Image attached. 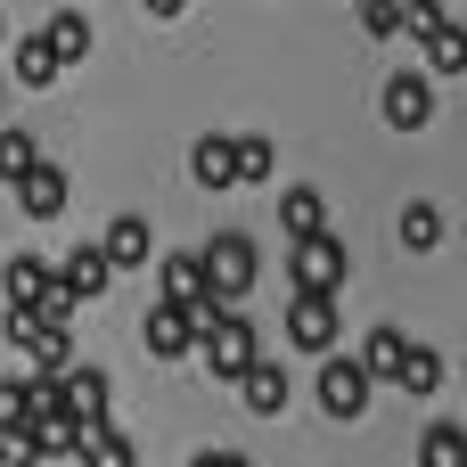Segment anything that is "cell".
Listing matches in <instances>:
<instances>
[{
    "label": "cell",
    "instance_id": "obj_1",
    "mask_svg": "<svg viewBox=\"0 0 467 467\" xmlns=\"http://www.w3.org/2000/svg\"><path fill=\"white\" fill-rule=\"evenodd\" d=\"M197 271H205V296H213V304H238V296L263 279V254H254L246 230H213V246L197 254Z\"/></svg>",
    "mask_w": 467,
    "mask_h": 467
},
{
    "label": "cell",
    "instance_id": "obj_2",
    "mask_svg": "<svg viewBox=\"0 0 467 467\" xmlns=\"http://www.w3.org/2000/svg\"><path fill=\"white\" fill-rule=\"evenodd\" d=\"M287 279H296V296H345V279H353L345 238H337V230H320V238H287Z\"/></svg>",
    "mask_w": 467,
    "mask_h": 467
},
{
    "label": "cell",
    "instance_id": "obj_3",
    "mask_svg": "<svg viewBox=\"0 0 467 467\" xmlns=\"http://www.w3.org/2000/svg\"><path fill=\"white\" fill-rule=\"evenodd\" d=\"M197 353H205V369H213V378H230V386H238V378L263 361V345H254V328L238 320V304H230V312H222V320L197 337Z\"/></svg>",
    "mask_w": 467,
    "mask_h": 467
},
{
    "label": "cell",
    "instance_id": "obj_4",
    "mask_svg": "<svg viewBox=\"0 0 467 467\" xmlns=\"http://www.w3.org/2000/svg\"><path fill=\"white\" fill-rule=\"evenodd\" d=\"M369 394H378V386H369V369H361L353 353H328V361H320V410H328V419L353 427V419L369 410Z\"/></svg>",
    "mask_w": 467,
    "mask_h": 467
},
{
    "label": "cell",
    "instance_id": "obj_5",
    "mask_svg": "<svg viewBox=\"0 0 467 467\" xmlns=\"http://www.w3.org/2000/svg\"><path fill=\"white\" fill-rule=\"evenodd\" d=\"M337 328H345V304L337 296H296L287 304V345L296 353H337Z\"/></svg>",
    "mask_w": 467,
    "mask_h": 467
},
{
    "label": "cell",
    "instance_id": "obj_6",
    "mask_svg": "<svg viewBox=\"0 0 467 467\" xmlns=\"http://www.w3.org/2000/svg\"><path fill=\"white\" fill-rule=\"evenodd\" d=\"M0 337L33 361V369H74V345H66V328H41L25 304H8V320H0Z\"/></svg>",
    "mask_w": 467,
    "mask_h": 467
},
{
    "label": "cell",
    "instance_id": "obj_7",
    "mask_svg": "<svg viewBox=\"0 0 467 467\" xmlns=\"http://www.w3.org/2000/svg\"><path fill=\"white\" fill-rule=\"evenodd\" d=\"M107 402H115V386H107V369H66L57 378V419H74V427H107Z\"/></svg>",
    "mask_w": 467,
    "mask_h": 467
},
{
    "label": "cell",
    "instance_id": "obj_8",
    "mask_svg": "<svg viewBox=\"0 0 467 467\" xmlns=\"http://www.w3.org/2000/svg\"><path fill=\"white\" fill-rule=\"evenodd\" d=\"M378 115H386L394 131H427V123H435V74H394L386 99H378Z\"/></svg>",
    "mask_w": 467,
    "mask_h": 467
},
{
    "label": "cell",
    "instance_id": "obj_9",
    "mask_svg": "<svg viewBox=\"0 0 467 467\" xmlns=\"http://www.w3.org/2000/svg\"><path fill=\"white\" fill-rule=\"evenodd\" d=\"M66 197H74V181H66L49 156H41V164L16 181V205H25V222H57V213H66Z\"/></svg>",
    "mask_w": 467,
    "mask_h": 467
},
{
    "label": "cell",
    "instance_id": "obj_10",
    "mask_svg": "<svg viewBox=\"0 0 467 467\" xmlns=\"http://www.w3.org/2000/svg\"><path fill=\"white\" fill-rule=\"evenodd\" d=\"M49 279H57V287H66L74 304H90V296H107V279H115V263L99 254V238H82V246H74V254H66V263L49 271Z\"/></svg>",
    "mask_w": 467,
    "mask_h": 467
},
{
    "label": "cell",
    "instance_id": "obj_11",
    "mask_svg": "<svg viewBox=\"0 0 467 467\" xmlns=\"http://www.w3.org/2000/svg\"><path fill=\"white\" fill-rule=\"evenodd\" d=\"M148 353H156V361H189V353H197L189 304H148Z\"/></svg>",
    "mask_w": 467,
    "mask_h": 467
},
{
    "label": "cell",
    "instance_id": "obj_12",
    "mask_svg": "<svg viewBox=\"0 0 467 467\" xmlns=\"http://www.w3.org/2000/svg\"><path fill=\"white\" fill-rule=\"evenodd\" d=\"M99 254H107L115 271H140V263L156 254V230H148L140 213H115V222H107V238H99Z\"/></svg>",
    "mask_w": 467,
    "mask_h": 467
},
{
    "label": "cell",
    "instance_id": "obj_13",
    "mask_svg": "<svg viewBox=\"0 0 467 467\" xmlns=\"http://www.w3.org/2000/svg\"><path fill=\"white\" fill-rule=\"evenodd\" d=\"M41 41H49L57 74H66V66H82V57H90V16H82V8H57V16L41 25Z\"/></svg>",
    "mask_w": 467,
    "mask_h": 467
},
{
    "label": "cell",
    "instance_id": "obj_14",
    "mask_svg": "<svg viewBox=\"0 0 467 467\" xmlns=\"http://www.w3.org/2000/svg\"><path fill=\"white\" fill-rule=\"evenodd\" d=\"M156 304H213L197 254H164V263H156Z\"/></svg>",
    "mask_w": 467,
    "mask_h": 467
},
{
    "label": "cell",
    "instance_id": "obj_15",
    "mask_svg": "<svg viewBox=\"0 0 467 467\" xmlns=\"http://www.w3.org/2000/svg\"><path fill=\"white\" fill-rule=\"evenodd\" d=\"M238 402H246L254 419H279V410H287V369H279V361H254V369L238 378Z\"/></svg>",
    "mask_w": 467,
    "mask_h": 467
},
{
    "label": "cell",
    "instance_id": "obj_16",
    "mask_svg": "<svg viewBox=\"0 0 467 467\" xmlns=\"http://www.w3.org/2000/svg\"><path fill=\"white\" fill-rule=\"evenodd\" d=\"M74 467H140V443L107 419V427H90L82 435V451H74Z\"/></svg>",
    "mask_w": 467,
    "mask_h": 467
},
{
    "label": "cell",
    "instance_id": "obj_17",
    "mask_svg": "<svg viewBox=\"0 0 467 467\" xmlns=\"http://www.w3.org/2000/svg\"><path fill=\"white\" fill-rule=\"evenodd\" d=\"M419 49H427V74H467V25L460 16H443L435 33H419Z\"/></svg>",
    "mask_w": 467,
    "mask_h": 467
},
{
    "label": "cell",
    "instance_id": "obj_18",
    "mask_svg": "<svg viewBox=\"0 0 467 467\" xmlns=\"http://www.w3.org/2000/svg\"><path fill=\"white\" fill-rule=\"evenodd\" d=\"M189 172H197V189H238V164H230V140H222V131H205V140L189 148Z\"/></svg>",
    "mask_w": 467,
    "mask_h": 467
},
{
    "label": "cell",
    "instance_id": "obj_19",
    "mask_svg": "<svg viewBox=\"0 0 467 467\" xmlns=\"http://www.w3.org/2000/svg\"><path fill=\"white\" fill-rule=\"evenodd\" d=\"M394 386H402V394H443V353H435V345H402Z\"/></svg>",
    "mask_w": 467,
    "mask_h": 467
},
{
    "label": "cell",
    "instance_id": "obj_20",
    "mask_svg": "<svg viewBox=\"0 0 467 467\" xmlns=\"http://www.w3.org/2000/svg\"><path fill=\"white\" fill-rule=\"evenodd\" d=\"M279 230H287V238H320V230H328L320 189H287V197H279Z\"/></svg>",
    "mask_w": 467,
    "mask_h": 467
},
{
    "label": "cell",
    "instance_id": "obj_21",
    "mask_svg": "<svg viewBox=\"0 0 467 467\" xmlns=\"http://www.w3.org/2000/svg\"><path fill=\"white\" fill-rule=\"evenodd\" d=\"M230 164H238V189H254V181L279 172V148H271L263 131H246V140H230Z\"/></svg>",
    "mask_w": 467,
    "mask_h": 467
},
{
    "label": "cell",
    "instance_id": "obj_22",
    "mask_svg": "<svg viewBox=\"0 0 467 467\" xmlns=\"http://www.w3.org/2000/svg\"><path fill=\"white\" fill-rule=\"evenodd\" d=\"M402 345H410L402 328H369V345L353 353V361L369 369V386H394V361H402Z\"/></svg>",
    "mask_w": 467,
    "mask_h": 467
},
{
    "label": "cell",
    "instance_id": "obj_23",
    "mask_svg": "<svg viewBox=\"0 0 467 467\" xmlns=\"http://www.w3.org/2000/svg\"><path fill=\"white\" fill-rule=\"evenodd\" d=\"M8 49H16V82H25V90H49V82H57V57H49L41 33H25V41H8Z\"/></svg>",
    "mask_w": 467,
    "mask_h": 467
},
{
    "label": "cell",
    "instance_id": "obj_24",
    "mask_svg": "<svg viewBox=\"0 0 467 467\" xmlns=\"http://www.w3.org/2000/svg\"><path fill=\"white\" fill-rule=\"evenodd\" d=\"M402 246H410V254H435V246H443V213H435L427 197L402 205Z\"/></svg>",
    "mask_w": 467,
    "mask_h": 467
},
{
    "label": "cell",
    "instance_id": "obj_25",
    "mask_svg": "<svg viewBox=\"0 0 467 467\" xmlns=\"http://www.w3.org/2000/svg\"><path fill=\"white\" fill-rule=\"evenodd\" d=\"M41 287H49V263H41V254H8V271H0V296H8V304H33Z\"/></svg>",
    "mask_w": 467,
    "mask_h": 467
},
{
    "label": "cell",
    "instance_id": "obj_26",
    "mask_svg": "<svg viewBox=\"0 0 467 467\" xmlns=\"http://www.w3.org/2000/svg\"><path fill=\"white\" fill-rule=\"evenodd\" d=\"M419 467H467V427H451V419L427 427L419 435Z\"/></svg>",
    "mask_w": 467,
    "mask_h": 467
},
{
    "label": "cell",
    "instance_id": "obj_27",
    "mask_svg": "<svg viewBox=\"0 0 467 467\" xmlns=\"http://www.w3.org/2000/svg\"><path fill=\"white\" fill-rule=\"evenodd\" d=\"M33 164H41V140H33V131H8V123H0V181L16 189Z\"/></svg>",
    "mask_w": 467,
    "mask_h": 467
},
{
    "label": "cell",
    "instance_id": "obj_28",
    "mask_svg": "<svg viewBox=\"0 0 467 467\" xmlns=\"http://www.w3.org/2000/svg\"><path fill=\"white\" fill-rule=\"evenodd\" d=\"M361 33L369 41H394L402 33V0H361Z\"/></svg>",
    "mask_w": 467,
    "mask_h": 467
},
{
    "label": "cell",
    "instance_id": "obj_29",
    "mask_svg": "<svg viewBox=\"0 0 467 467\" xmlns=\"http://www.w3.org/2000/svg\"><path fill=\"white\" fill-rule=\"evenodd\" d=\"M443 16H451L443 0H402V33H410V41H419V33H435Z\"/></svg>",
    "mask_w": 467,
    "mask_h": 467
},
{
    "label": "cell",
    "instance_id": "obj_30",
    "mask_svg": "<svg viewBox=\"0 0 467 467\" xmlns=\"http://www.w3.org/2000/svg\"><path fill=\"white\" fill-rule=\"evenodd\" d=\"M0 467H41V460H33L25 443H0Z\"/></svg>",
    "mask_w": 467,
    "mask_h": 467
},
{
    "label": "cell",
    "instance_id": "obj_31",
    "mask_svg": "<svg viewBox=\"0 0 467 467\" xmlns=\"http://www.w3.org/2000/svg\"><path fill=\"white\" fill-rule=\"evenodd\" d=\"M189 467H246V460H238V451H197Z\"/></svg>",
    "mask_w": 467,
    "mask_h": 467
},
{
    "label": "cell",
    "instance_id": "obj_32",
    "mask_svg": "<svg viewBox=\"0 0 467 467\" xmlns=\"http://www.w3.org/2000/svg\"><path fill=\"white\" fill-rule=\"evenodd\" d=\"M140 8H148V16H181L189 0H140Z\"/></svg>",
    "mask_w": 467,
    "mask_h": 467
},
{
    "label": "cell",
    "instance_id": "obj_33",
    "mask_svg": "<svg viewBox=\"0 0 467 467\" xmlns=\"http://www.w3.org/2000/svg\"><path fill=\"white\" fill-rule=\"evenodd\" d=\"M0 123H8V82H0Z\"/></svg>",
    "mask_w": 467,
    "mask_h": 467
},
{
    "label": "cell",
    "instance_id": "obj_34",
    "mask_svg": "<svg viewBox=\"0 0 467 467\" xmlns=\"http://www.w3.org/2000/svg\"><path fill=\"white\" fill-rule=\"evenodd\" d=\"M0 49H8V25H0Z\"/></svg>",
    "mask_w": 467,
    "mask_h": 467
}]
</instances>
